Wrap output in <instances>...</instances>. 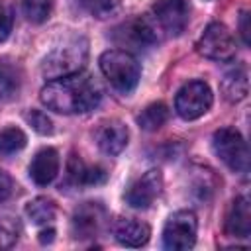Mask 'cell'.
Instances as JSON below:
<instances>
[{"mask_svg": "<svg viewBox=\"0 0 251 251\" xmlns=\"http://www.w3.org/2000/svg\"><path fill=\"white\" fill-rule=\"evenodd\" d=\"M127 127L118 122V120H110V122H104L98 129H96V143L100 147L102 153L106 155H118L126 149L127 145Z\"/></svg>", "mask_w": 251, "mask_h": 251, "instance_id": "13", "label": "cell"}, {"mask_svg": "<svg viewBox=\"0 0 251 251\" xmlns=\"http://www.w3.org/2000/svg\"><path fill=\"white\" fill-rule=\"evenodd\" d=\"M14 243H16V233L0 224V251L2 249H10Z\"/></svg>", "mask_w": 251, "mask_h": 251, "instance_id": "27", "label": "cell"}, {"mask_svg": "<svg viewBox=\"0 0 251 251\" xmlns=\"http://www.w3.org/2000/svg\"><path fill=\"white\" fill-rule=\"evenodd\" d=\"M110 229L114 239L126 247H141L149 241V235H151L149 226L133 218H116Z\"/></svg>", "mask_w": 251, "mask_h": 251, "instance_id": "12", "label": "cell"}, {"mask_svg": "<svg viewBox=\"0 0 251 251\" xmlns=\"http://www.w3.org/2000/svg\"><path fill=\"white\" fill-rule=\"evenodd\" d=\"M55 202L51 198H45V196H37L33 198L27 206H25V214L27 218L37 224V226H43V224H49L53 218H55Z\"/></svg>", "mask_w": 251, "mask_h": 251, "instance_id": "19", "label": "cell"}, {"mask_svg": "<svg viewBox=\"0 0 251 251\" xmlns=\"http://www.w3.org/2000/svg\"><path fill=\"white\" fill-rule=\"evenodd\" d=\"M25 120L29 122V126H31L37 133H41V135L53 133V122H51L49 116L43 114L41 110H31V112H27V114H25Z\"/></svg>", "mask_w": 251, "mask_h": 251, "instance_id": "23", "label": "cell"}, {"mask_svg": "<svg viewBox=\"0 0 251 251\" xmlns=\"http://www.w3.org/2000/svg\"><path fill=\"white\" fill-rule=\"evenodd\" d=\"M212 106V90L202 80H190L182 84L175 98V110L182 120H196L204 116Z\"/></svg>", "mask_w": 251, "mask_h": 251, "instance_id": "7", "label": "cell"}, {"mask_svg": "<svg viewBox=\"0 0 251 251\" xmlns=\"http://www.w3.org/2000/svg\"><path fill=\"white\" fill-rule=\"evenodd\" d=\"M59 173V153L53 147H43L35 153L29 165V176L35 184L47 186Z\"/></svg>", "mask_w": 251, "mask_h": 251, "instance_id": "14", "label": "cell"}, {"mask_svg": "<svg viewBox=\"0 0 251 251\" xmlns=\"http://www.w3.org/2000/svg\"><path fill=\"white\" fill-rule=\"evenodd\" d=\"M163 190V173L159 169H151L145 175H141L126 192V202L131 208L145 210L149 208L155 198Z\"/></svg>", "mask_w": 251, "mask_h": 251, "instance_id": "10", "label": "cell"}, {"mask_svg": "<svg viewBox=\"0 0 251 251\" xmlns=\"http://www.w3.org/2000/svg\"><path fill=\"white\" fill-rule=\"evenodd\" d=\"M12 24H14L12 8L4 0H0V43L8 39V35L12 31Z\"/></svg>", "mask_w": 251, "mask_h": 251, "instance_id": "25", "label": "cell"}, {"mask_svg": "<svg viewBox=\"0 0 251 251\" xmlns=\"http://www.w3.org/2000/svg\"><path fill=\"white\" fill-rule=\"evenodd\" d=\"M239 31H241L243 43L249 45V43H251V37H249V12H247V10L241 12V18H239Z\"/></svg>", "mask_w": 251, "mask_h": 251, "instance_id": "28", "label": "cell"}, {"mask_svg": "<svg viewBox=\"0 0 251 251\" xmlns=\"http://www.w3.org/2000/svg\"><path fill=\"white\" fill-rule=\"evenodd\" d=\"M226 231L231 237H249L251 233V204L247 196H237L226 216Z\"/></svg>", "mask_w": 251, "mask_h": 251, "instance_id": "15", "label": "cell"}, {"mask_svg": "<svg viewBox=\"0 0 251 251\" xmlns=\"http://www.w3.org/2000/svg\"><path fill=\"white\" fill-rule=\"evenodd\" d=\"M22 88V71L14 63L2 61L0 63V100H12L18 96Z\"/></svg>", "mask_w": 251, "mask_h": 251, "instance_id": "17", "label": "cell"}, {"mask_svg": "<svg viewBox=\"0 0 251 251\" xmlns=\"http://www.w3.org/2000/svg\"><path fill=\"white\" fill-rule=\"evenodd\" d=\"M196 51L212 61H229L235 55V39L224 24L212 22L202 31L196 43Z\"/></svg>", "mask_w": 251, "mask_h": 251, "instance_id": "8", "label": "cell"}, {"mask_svg": "<svg viewBox=\"0 0 251 251\" xmlns=\"http://www.w3.org/2000/svg\"><path fill=\"white\" fill-rule=\"evenodd\" d=\"M43 106L57 114H86L102 100V86L90 75L78 71L51 78L39 94Z\"/></svg>", "mask_w": 251, "mask_h": 251, "instance_id": "1", "label": "cell"}, {"mask_svg": "<svg viewBox=\"0 0 251 251\" xmlns=\"http://www.w3.org/2000/svg\"><path fill=\"white\" fill-rule=\"evenodd\" d=\"M67 175H69V180H71L75 186H84L86 165L82 163L80 157L71 155V159H69V163H67Z\"/></svg>", "mask_w": 251, "mask_h": 251, "instance_id": "24", "label": "cell"}, {"mask_svg": "<svg viewBox=\"0 0 251 251\" xmlns=\"http://www.w3.org/2000/svg\"><path fill=\"white\" fill-rule=\"evenodd\" d=\"M53 8V0H22L24 16L31 24H43Z\"/></svg>", "mask_w": 251, "mask_h": 251, "instance_id": "21", "label": "cell"}, {"mask_svg": "<svg viewBox=\"0 0 251 251\" xmlns=\"http://www.w3.org/2000/svg\"><path fill=\"white\" fill-rule=\"evenodd\" d=\"M198 231V220L192 210L175 212L163 227V245L171 251H184L194 247Z\"/></svg>", "mask_w": 251, "mask_h": 251, "instance_id": "5", "label": "cell"}, {"mask_svg": "<svg viewBox=\"0 0 251 251\" xmlns=\"http://www.w3.org/2000/svg\"><path fill=\"white\" fill-rule=\"evenodd\" d=\"M53 239H55V229H53V227L39 231V241H41L43 245H45V243H53Z\"/></svg>", "mask_w": 251, "mask_h": 251, "instance_id": "30", "label": "cell"}, {"mask_svg": "<svg viewBox=\"0 0 251 251\" xmlns=\"http://www.w3.org/2000/svg\"><path fill=\"white\" fill-rule=\"evenodd\" d=\"M88 57V41L84 37H69L55 45L41 63V73L47 78H59L82 71Z\"/></svg>", "mask_w": 251, "mask_h": 251, "instance_id": "2", "label": "cell"}, {"mask_svg": "<svg viewBox=\"0 0 251 251\" xmlns=\"http://www.w3.org/2000/svg\"><path fill=\"white\" fill-rule=\"evenodd\" d=\"M100 71L106 76V80L122 94H129L141 75V67L137 59L124 49H110L100 55Z\"/></svg>", "mask_w": 251, "mask_h": 251, "instance_id": "3", "label": "cell"}, {"mask_svg": "<svg viewBox=\"0 0 251 251\" xmlns=\"http://www.w3.org/2000/svg\"><path fill=\"white\" fill-rule=\"evenodd\" d=\"M222 94L226 100L229 102H239L247 96L249 92V78H247V69L245 65H237L233 69H229L224 78H222Z\"/></svg>", "mask_w": 251, "mask_h": 251, "instance_id": "16", "label": "cell"}, {"mask_svg": "<svg viewBox=\"0 0 251 251\" xmlns=\"http://www.w3.org/2000/svg\"><path fill=\"white\" fill-rule=\"evenodd\" d=\"M169 120V108L163 102H153L149 104L139 116H137V124L141 129L145 131H155L159 129L165 122Z\"/></svg>", "mask_w": 251, "mask_h": 251, "instance_id": "18", "label": "cell"}, {"mask_svg": "<svg viewBox=\"0 0 251 251\" xmlns=\"http://www.w3.org/2000/svg\"><path fill=\"white\" fill-rule=\"evenodd\" d=\"M106 180V171L102 167H86V175H84V184L88 186H96V184H102Z\"/></svg>", "mask_w": 251, "mask_h": 251, "instance_id": "26", "label": "cell"}, {"mask_svg": "<svg viewBox=\"0 0 251 251\" xmlns=\"http://www.w3.org/2000/svg\"><path fill=\"white\" fill-rule=\"evenodd\" d=\"M76 4L80 6V10L100 20L112 16L118 10V0H76Z\"/></svg>", "mask_w": 251, "mask_h": 251, "instance_id": "22", "label": "cell"}, {"mask_svg": "<svg viewBox=\"0 0 251 251\" xmlns=\"http://www.w3.org/2000/svg\"><path fill=\"white\" fill-rule=\"evenodd\" d=\"M10 192H12V178L4 171H0V202L6 200Z\"/></svg>", "mask_w": 251, "mask_h": 251, "instance_id": "29", "label": "cell"}, {"mask_svg": "<svg viewBox=\"0 0 251 251\" xmlns=\"http://www.w3.org/2000/svg\"><path fill=\"white\" fill-rule=\"evenodd\" d=\"M212 147L218 159L233 173H247L249 149L243 135L233 127H222L212 137Z\"/></svg>", "mask_w": 251, "mask_h": 251, "instance_id": "4", "label": "cell"}, {"mask_svg": "<svg viewBox=\"0 0 251 251\" xmlns=\"http://www.w3.org/2000/svg\"><path fill=\"white\" fill-rule=\"evenodd\" d=\"M104 222V208L96 202H84L80 208L75 210L73 216V235L76 239L94 237Z\"/></svg>", "mask_w": 251, "mask_h": 251, "instance_id": "11", "label": "cell"}, {"mask_svg": "<svg viewBox=\"0 0 251 251\" xmlns=\"http://www.w3.org/2000/svg\"><path fill=\"white\" fill-rule=\"evenodd\" d=\"M112 39L124 51H145L157 43V33L149 20L131 18L114 29Z\"/></svg>", "mask_w": 251, "mask_h": 251, "instance_id": "6", "label": "cell"}, {"mask_svg": "<svg viewBox=\"0 0 251 251\" xmlns=\"http://www.w3.org/2000/svg\"><path fill=\"white\" fill-rule=\"evenodd\" d=\"M25 133L20 127H6L0 131V153L4 155H12L18 153L25 147Z\"/></svg>", "mask_w": 251, "mask_h": 251, "instance_id": "20", "label": "cell"}, {"mask_svg": "<svg viewBox=\"0 0 251 251\" xmlns=\"http://www.w3.org/2000/svg\"><path fill=\"white\" fill-rule=\"evenodd\" d=\"M153 16L169 35H180L188 25L190 2L188 0H157L153 4Z\"/></svg>", "mask_w": 251, "mask_h": 251, "instance_id": "9", "label": "cell"}]
</instances>
